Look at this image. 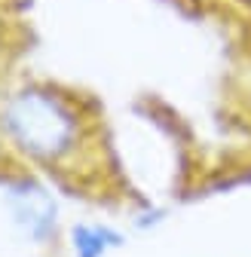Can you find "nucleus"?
<instances>
[{
	"mask_svg": "<svg viewBox=\"0 0 251 257\" xmlns=\"http://www.w3.org/2000/svg\"><path fill=\"white\" fill-rule=\"evenodd\" d=\"M163 220H166V211L163 208H147V211L135 214V227L138 230H153V227H160Z\"/></svg>",
	"mask_w": 251,
	"mask_h": 257,
	"instance_id": "nucleus-4",
	"label": "nucleus"
},
{
	"mask_svg": "<svg viewBox=\"0 0 251 257\" xmlns=\"http://www.w3.org/2000/svg\"><path fill=\"white\" fill-rule=\"evenodd\" d=\"M68 242L74 257H107L126 242V236L116 227H107V223H74Z\"/></svg>",
	"mask_w": 251,
	"mask_h": 257,
	"instance_id": "nucleus-3",
	"label": "nucleus"
},
{
	"mask_svg": "<svg viewBox=\"0 0 251 257\" xmlns=\"http://www.w3.org/2000/svg\"><path fill=\"white\" fill-rule=\"evenodd\" d=\"M4 132L25 156L58 163L71 153L80 135V119L55 89L25 86L4 107Z\"/></svg>",
	"mask_w": 251,
	"mask_h": 257,
	"instance_id": "nucleus-1",
	"label": "nucleus"
},
{
	"mask_svg": "<svg viewBox=\"0 0 251 257\" xmlns=\"http://www.w3.org/2000/svg\"><path fill=\"white\" fill-rule=\"evenodd\" d=\"M7 208L13 223L34 242H46L58 233V208L52 196L31 178L13 181L7 190Z\"/></svg>",
	"mask_w": 251,
	"mask_h": 257,
	"instance_id": "nucleus-2",
	"label": "nucleus"
}]
</instances>
